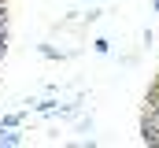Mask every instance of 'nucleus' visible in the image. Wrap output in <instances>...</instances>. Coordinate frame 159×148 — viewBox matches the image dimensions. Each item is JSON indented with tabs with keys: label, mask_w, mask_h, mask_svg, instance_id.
Listing matches in <instances>:
<instances>
[{
	"label": "nucleus",
	"mask_w": 159,
	"mask_h": 148,
	"mask_svg": "<svg viewBox=\"0 0 159 148\" xmlns=\"http://www.w3.org/2000/svg\"><path fill=\"white\" fill-rule=\"evenodd\" d=\"M93 52H96V56H107V52H111V41H107V37H96V41H93Z\"/></svg>",
	"instance_id": "obj_5"
},
{
	"label": "nucleus",
	"mask_w": 159,
	"mask_h": 148,
	"mask_svg": "<svg viewBox=\"0 0 159 148\" xmlns=\"http://www.w3.org/2000/svg\"><path fill=\"white\" fill-rule=\"evenodd\" d=\"M100 15H104L100 7H89V15H81V22H85V26H93V22H100Z\"/></svg>",
	"instance_id": "obj_6"
},
{
	"label": "nucleus",
	"mask_w": 159,
	"mask_h": 148,
	"mask_svg": "<svg viewBox=\"0 0 159 148\" xmlns=\"http://www.w3.org/2000/svg\"><path fill=\"white\" fill-rule=\"evenodd\" d=\"M34 111H41V115H56V111H59V100H56V96H44V100H34Z\"/></svg>",
	"instance_id": "obj_3"
},
{
	"label": "nucleus",
	"mask_w": 159,
	"mask_h": 148,
	"mask_svg": "<svg viewBox=\"0 0 159 148\" xmlns=\"http://www.w3.org/2000/svg\"><path fill=\"white\" fill-rule=\"evenodd\" d=\"M26 122V111H11V115H0V126H11V130H22Z\"/></svg>",
	"instance_id": "obj_4"
},
{
	"label": "nucleus",
	"mask_w": 159,
	"mask_h": 148,
	"mask_svg": "<svg viewBox=\"0 0 159 148\" xmlns=\"http://www.w3.org/2000/svg\"><path fill=\"white\" fill-rule=\"evenodd\" d=\"M152 11H156V15H159V0H152Z\"/></svg>",
	"instance_id": "obj_8"
},
{
	"label": "nucleus",
	"mask_w": 159,
	"mask_h": 148,
	"mask_svg": "<svg viewBox=\"0 0 159 148\" xmlns=\"http://www.w3.org/2000/svg\"><path fill=\"white\" fill-rule=\"evenodd\" d=\"M4 52H7V37H0V59H4Z\"/></svg>",
	"instance_id": "obj_7"
},
{
	"label": "nucleus",
	"mask_w": 159,
	"mask_h": 148,
	"mask_svg": "<svg viewBox=\"0 0 159 148\" xmlns=\"http://www.w3.org/2000/svg\"><path fill=\"white\" fill-rule=\"evenodd\" d=\"M0 145H4V148H19V145H22V133L11 130V126H0Z\"/></svg>",
	"instance_id": "obj_2"
},
{
	"label": "nucleus",
	"mask_w": 159,
	"mask_h": 148,
	"mask_svg": "<svg viewBox=\"0 0 159 148\" xmlns=\"http://www.w3.org/2000/svg\"><path fill=\"white\" fill-rule=\"evenodd\" d=\"M37 52L44 56V59H56V63H59V59H70V56H74V52H63V48H56L52 41H44V44H37Z\"/></svg>",
	"instance_id": "obj_1"
}]
</instances>
